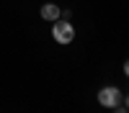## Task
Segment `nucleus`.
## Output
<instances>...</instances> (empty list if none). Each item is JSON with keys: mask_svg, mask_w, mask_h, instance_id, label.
<instances>
[{"mask_svg": "<svg viewBox=\"0 0 129 113\" xmlns=\"http://www.w3.org/2000/svg\"><path fill=\"white\" fill-rule=\"evenodd\" d=\"M52 39L57 41V44H72V39H75V28L67 23L64 18H57L54 23H52Z\"/></svg>", "mask_w": 129, "mask_h": 113, "instance_id": "f257e3e1", "label": "nucleus"}, {"mask_svg": "<svg viewBox=\"0 0 129 113\" xmlns=\"http://www.w3.org/2000/svg\"><path fill=\"white\" fill-rule=\"evenodd\" d=\"M124 105H126V108H129V95H126V98H124Z\"/></svg>", "mask_w": 129, "mask_h": 113, "instance_id": "39448f33", "label": "nucleus"}, {"mask_svg": "<svg viewBox=\"0 0 129 113\" xmlns=\"http://www.w3.org/2000/svg\"><path fill=\"white\" fill-rule=\"evenodd\" d=\"M62 16V10L54 5V3H47V5H41V18L44 21H52V23H54V21Z\"/></svg>", "mask_w": 129, "mask_h": 113, "instance_id": "7ed1b4c3", "label": "nucleus"}, {"mask_svg": "<svg viewBox=\"0 0 129 113\" xmlns=\"http://www.w3.org/2000/svg\"><path fill=\"white\" fill-rule=\"evenodd\" d=\"M124 75H126V77H129V59H126V62H124Z\"/></svg>", "mask_w": 129, "mask_h": 113, "instance_id": "20e7f679", "label": "nucleus"}, {"mask_svg": "<svg viewBox=\"0 0 129 113\" xmlns=\"http://www.w3.org/2000/svg\"><path fill=\"white\" fill-rule=\"evenodd\" d=\"M121 100L124 98H121V90L119 87H101L98 90V103H101L103 108H114L116 110V108L121 105Z\"/></svg>", "mask_w": 129, "mask_h": 113, "instance_id": "f03ea898", "label": "nucleus"}]
</instances>
